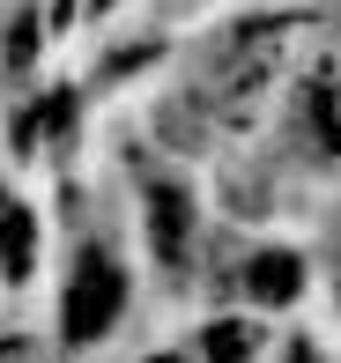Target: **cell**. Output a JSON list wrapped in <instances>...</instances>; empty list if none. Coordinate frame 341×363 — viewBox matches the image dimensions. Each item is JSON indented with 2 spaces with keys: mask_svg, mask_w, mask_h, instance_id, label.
Segmentation results:
<instances>
[{
  "mask_svg": "<svg viewBox=\"0 0 341 363\" xmlns=\"http://www.w3.org/2000/svg\"><path fill=\"white\" fill-rule=\"evenodd\" d=\"M119 311H126V267L111 259V245H82L74 274H67V296H60V334L82 349V341L119 326Z\"/></svg>",
  "mask_w": 341,
  "mask_h": 363,
  "instance_id": "cell-1",
  "label": "cell"
},
{
  "mask_svg": "<svg viewBox=\"0 0 341 363\" xmlns=\"http://www.w3.org/2000/svg\"><path fill=\"white\" fill-rule=\"evenodd\" d=\"M149 245H156L164 267L186 259V245H193V201H186V186H156L149 193Z\"/></svg>",
  "mask_w": 341,
  "mask_h": 363,
  "instance_id": "cell-2",
  "label": "cell"
},
{
  "mask_svg": "<svg viewBox=\"0 0 341 363\" xmlns=\"http://www.w3.org/2000/svg\"><path fill=\"white\" fill-rule=\"evenodd\" d=\"M30 259H38V223H30L23 201H0V274L30 282Z\"/></svg>",
  "mask_w": 341,
  "mask_h": 363,
  "instance_id": "cell-3",
  "label": "cell"
},
{
  "mask_svg": "<svg viewBox=\"0 0 341 363\" xmlns=\"http://www.w3.org/2000/svg\"><path fill=\"white\" fill-rule=\"evenodd\" d=\"M245 289L259 296V304H289V296L304 289V267H297L289 252H259L252 267H245Z\"/></svg>",
  "mask_w": 341,
  "mask_h": 363,
  "instance_id": "cell-4",
  "label": "cell"
},
{
  "mask_svg": "<svg viewBox=\"0 0 341 363\" xmlns=\"http://www.w3.org/2000/svg\"><path fill=\"white\" fill-rule=\"evenodd\" d=\"M67 119H74V96H67V89H60L52 104H30L23 126H15V148H30V156H38V141H60V134H67Z\"/></svg>",
  "mask_w": 341,
  "mask_h": 363,
  "instance_id": "cell-5",
  "label": "cell"
},
{
  "mask_svg": "<svg viewBox=\"0 0 341 363\" xmlns=\"http://www.w3.org/2000/svg\"><path fill=\"white\" fill-rule=\"evenodd\" d=\"M201 363H252V326H237V319H223L216 334L201 341Z\"/></svg>",
  "mask_w": 341,
  "mask_h": 363,
  "instance_id": "cell-6",
  "label": "cell"
},
{
  "mask_svg": "<svg viewBox=\"0 0 341 363\" xmlns=\"http://www.w3.org/2000/svg\"><path fill=\"white\" fill-rule=\"evenodd\" d=\"M327 134L341 141V82H334V89H327Z\"/></svg>",
  "mask_w": 341,
  "mask_h": 363,
  "instance_id": "cell-7",
  "label": "cell"
},
{
  "mask_svg": "<svg viewBox=\"0 0 341 363\" xmlns=\"http://www.w3.org/2000/svg\"><path fill=\"white\" fill-rule=\"evenodd\" d=\"M289 363H319V356H312V349H289Z\"/></svg>",
  "mask_w": 341,
  "mask_h": 363,
  "instance_id": "cell-8",
  "label": "cell"
},
{
  "mask_svg": "<svg viewBox=\"0 0 341 363\" xmlns=\"http://www.w3.org/2000/svg\"><path fill=\"white\" fill-rule=\"evenodd\" d=\"M96 8H111V0H96Z\"/></svg>",
  "mask_w": 341,
  "mask_h": 363,
  "instance_id": "cell-9",
  "label": "cell"
}]
</instances>
